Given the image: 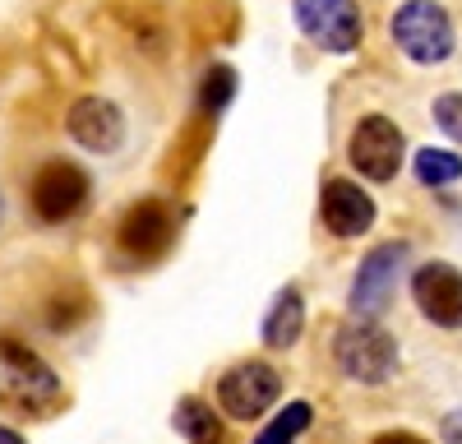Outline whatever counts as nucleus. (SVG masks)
Returning <instances> with one entry per match:
<instances>
[{"label":"nucleus","mask_w":462,"mask_h":444,"mask_svg":"<svg viewBox=\"0 0 462 444\" xmlns=\"http://www.w3.org/2000/svg\"><path fill=\"white\" fill-rule=\"evenodd\" d=\"M0 393L23 417H51L65 402V389L47 370V361L14 338H0Z\"/></svg>","instance_id":"obj_1"},{"label":"nucleus","mask_w":462,"mask_h":444,"mask_svg":"<svg viewBox=\"0 0 462 444\" xmlns=\"http://www.w3.org/2000/svg\"><path fill=\"white\" fill-rule=\"evenodd\" d=\"M176 236V213L167 199H139L125 208L121 227H116V241L130 259H158Z\"/></svg>","instance_id":"obj_8"},{"label":"nucleus","mask_w":462,"mask_h":444,"mask_svg":"<svg viewBox=\"0 0 462 444\" xmlns=\"http://www.w3.org/2000/svg\"><path fill=\"white\" fill-rule=\"evenodd\" d=\"M208 139H213V121H208V116H195V121H189V125L180 130V139L171 143V171H176V176H185L189 167H195V162L204 158Z\"/></svg>","instance_id":"obj_17"},{"label":"nucleus","mask_w":462,"mask_h":444,"mask_svg":"<svg viewBox=\"0 0 462 444\" xmlns=\"http://www.w3.org/2000/svg\"><path fill=\"white\" fill-rule=\"evenodd\" d=\"M333 356L342 365V375L356 380V384H383L398 370V343H393V333L383 328L379 319H370V315H356V319H346L337 328Z\"/></svg>","instance_id":"obj_2"},{"label":"nucleus","mask_w":462,"mask_h":444,"mask_svg":"<svg viewBox=\"0 0 462 444\" xmlns=\"http://www.w3.org/2000/svg\"><path fill=\"white\" fill-rule=\"evenodd\" d=\"M296 28L324 51H356L361 47V5L356 0H291Z\"/></svg>","instance_id":"obj_4"},{"label":"nucleus","mask_w":462,"mask_h":444,"mask_svg":"<svg viewBox=\"0 0 462 444\" xmlns=\"http://www.w3.org/2000/svg\"><path fill=\"white\" fill-rule=\"evenodd\" d=\"M176 430L189 435V444H222V421L204 398H180L176 407Z\"/></svg>","instance_id":"obj_15"},{"label":"nucleus","mask_w":462,"mask_h":444,"mask_svg":"<svg viewBox=\"0 0 462 444\" xmlns=\"http://www.w3.org/2000/svg\"><path fill=\"white\" fill-rule=\"evenodd\" d=\"M278 393H282V380H278V370L263 365V361L231 365L226 375L217 380V402H222V412L236 417V421L263 417L268 407L278 402Z\"/></svg>","instance_id":"obj_5"},{"label":"nucleus","mask_w":462,"mask_h":444,"mask_svg":"<svg viewBox=\"0 0 462 444\" xmlns=\"http://www.w3.org/2000/svg\"><path fill=\"white\" fill-rule=\"evenodd\" d=\"M374 444H426V439L411 430H383V435H374Z\"/></svg>","instance_id":"obj_21"},{"label":"nucleus","mask_w":462,"mask_h":444,"mask_svg":"<svg viewBox=\"0 0 462 444\" xmlns=\"http://www.w3.org/2000/svg\"><path fill=\"white\" fill-rule=\"evenodd\" d=\"M435 125H439L448 139L462 143V93H444V97H435Z\"/></svg>","instance_id":"obj_19"},{"label":"nucleus","mask_w":462,"mask_h":444,"mask_svg":"<svg viewBox=\"0 0 462 444\" xmlns=\"http://www.w3.org/2000/svg\"><path fill=\"white\" fill-rule=\"evenodd\" d=\"M241 28V14L231 0H195V32L204 42H231Z\"/></svg>","instance_id":"obj_14"},{"label":"nucleus","mask_w":462,"mask_h":444,"mask_svg":"<svg viewBox=\"0 0 462 444\" xmlns=\"http://www.w3.org/2000/svg\"><path fill=\"white\" fill-rule=\"evenodd\" d=\"M411 296L426 319H435L439 328H462V273L444 259H430L411 273Z\"/></svg>","instance_id":"obj_10"},{"label":"nucleus","mask_w":462,"mask_h":444,"mask_svg":"<svg viewBox=\"0 0 462 444\" xmlns=\"http://www.w3.org/2000/svg\"><path fill=\"white\" fill-rule=\"evenodd\" d=\"M88 204V176L84 167H74L65 158L47 162L32 176V208L42 213V222H65Z\"/></svg>","instance_id":"obj_9"},{"label":"nucleus","mask_w":462,"mask_h":444,"mask_svg":"<svg viewBox=\"0 0 462 444\" xmlns=\"http://www.w3.org/2000/svg\"><path fill=\"white\" fill-rule=\"evenodd\" d=\"M402 153H407V139H402V130L389 116H365L352 130V143H346L352 167L361 176H370V180H393L398 167H402Z\"/></svg>","instance_id":"obj_6"},{"label":"nucleus","mask_w":462,"mask_h":444,"mask_svg":"<svg viewBox=\"0 0 462 444\" xmlns=\"http://www.w3.org/2000/svg\"><path fill=\"white\" fill-rule=\"evenodd\" d=\"M300 328H305V301H300L296 287H287V291H278L273 310H268V319H263V343L273 352H287L300 338Z\"/></svg>","instance_id":"obj_13"},{"label":"nucleus","mask_w":462,"mask_h":444,"mask_svg":"<svg viewBox=\"0 0 462 444\" xmlns=\"http://www.w3.org/2000/svg\"><path fill=\"white\" fill-rule=\"evenodd\" d=\"M416 176L420 185H453L462 176V158L448 148H420L416 153Z\"/></svg>","instance_id":"obj_18"},{"label":"nucleus","mask_w":462,"mask_h":444,"mask_svg":"<svg viewBox=\"0 0 462 444\" xmlns=\"http://www.w3.org/2000/svg\"><path fill=\"white\" fill-rule=\"evenodd\" d=\"M254 444H291V435H282L278 426H268V430H263V435H259Z\"/></svg>","instance_id":"obj_22"},{"label":"nucleus","mask_w":462,"mask_h":444,"mask_svg":"<svg viewBox=\"0 0 462 444\" xmlns=\"http://www.w3.org/2000/svg\"><path fill=\"white\" fill-rule=\"evenodd\" d=\"M402 264H407V245H402V241H383V245H374V250L361 259V269H356V282H352V310L374 319L383 306L393 301V287H398Z\"/></svg>","instance_id":"obj_7"},{"label":"nucleus","mask_w":462,"mask_h":444,"mask_svg":"<svg viewBox=\"0 0 462 444\" xmlns=\"http://www.w3.org/2000/svg\"><path fill=\"white\" fill-rule=\"evenodd\" d=\"M439 435H444V444H462V407H457V412H448V417H444Z\"/></svg>","instance_id":"obj_20"},{"label":"nucleus","mask_w":462,"mask_h":444,"mask_svg":"<svg viewBox=\"0 0 462 444\" xmlns=\"http://www.w3.org/2000/svg\"><path fill=\"white\" fill-rule=\"evenodd\" d=\"M0 444H23V435H14L10 426H0Z\"/></svg>","instance_id":"obj_23"},{"label":"nucleus","mask_w":462,"mask_h":444,"mask_svg":"<svg viewBox=\"0 0 462 444\" xmlns=\"http://www.w3.org/2000/svg\"><path fill=\"white\" fill-rule=\"evenodd\" d=\"M393 42L416 65H439L453 56V19L435 0H407L393 14Z\"/></svg>","instance_id":"obj_3"},{"label":"nucleus","mask_w":462,"mask_h":444,"mask_svg":"<svg viewBox=\"0 0 462 444\" xmlns=\"http://www.w3.org/2000/svg\"><path fill=\"white\" fill-rule=\"evenodd\" d=\"M319 213H324V227L333 236H361L374 222V199L352 180H328L324 199H319Z\"/></svg>","instance_id":"obj_12"},{"label":"nucleus","mask_w":462,"mask_h":444,"mask_svg":"<svg viewBox=\"0 0 462 444\" xmlns=\"http://www.w3.org/2000/svg\"><path fill=\"white\" fill-rule=\"evenodd\" d=\"M231 97H236V69L231 65H208L204 79H199V116L217 121Z\"/></svg>","instance_id":"obj_16"},{"label":"nucleus","mask_w":462,"mask_h":444,"mask_svg":"<svg viewBox=\"0 0 462 444\" xmlns=\"http://www.w3.org/2000/svg\"><path fill=\"white\" fill-rule=\"evenodd\" d=\"M74 143H84L88 153H116V148L125 143V116H121V106L106 102V97H79L69 106V116H65Z\"/></svg>","instance_id":"obj_11"}]
</instances>
